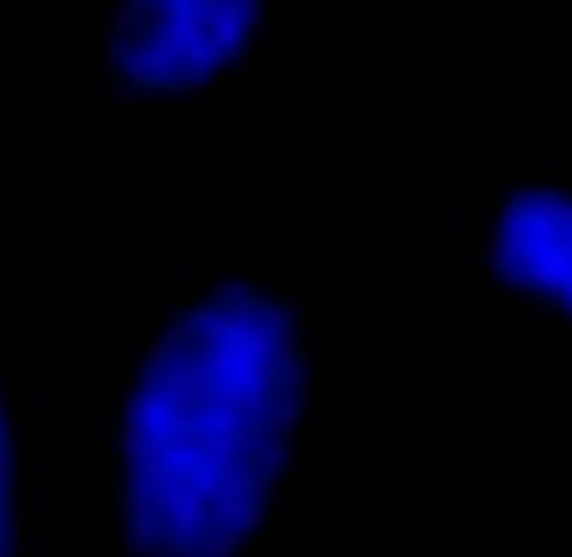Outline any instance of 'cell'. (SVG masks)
Wrapping results in <instances>:
<instances>
[{"label": "cell", "mask_w": 572, "mask_h": 557, "mask_svg": "<svg viewBox=\"0 0 572 557\" xmlns=\"http://www.w3.org/2000/svg\"><path fill=\"white\" fill-rule=\"evenodd\" d=\"M304 411L299 304L254 279L168 284L117 401L127 557H269Z\"/></svg>", "instance_id": "obj_1"}, {"label": "cell", "mask_w": 572, "mask_h": 557, "mask_svg": "<svg viewBox=\"0 0 572 557\" xmlns=\"http://www.w3.org/2000/svg\"><path fill=\"white\" fill-rule=\"evenodd\" d=\"M486 274L497 299L572 335V168L522 163L486 218Z\"/></svg>", "instance_id": "obj_3"}, {"label": "cell", "mask_w": 572, "mask_h": 557, "mask_svg": "<svg viewBox=\"0 0 572 557\" xmlns=\"http://www.w3.org/2000/svg\"><path fill=\"white\" fill-rule=\"evenodd\" d=\"M269 0H107L102 66L127 107H188L249 66Z\"/></svg>", "instance_id": "obj_2"}, {"label": "cell", "mask_w": 572, "mask_h": 557, "mask_svg": "<svg viewBox=\"0 0 572 557\" xmlns=\"http://www.w3.org/2000/svg\"><path fill=\"white\" fill-rule=\"evenodd\" d=\"M0 557H26V482H21V421L0 390Z\"/></svg>", "instance_id": "obj_4"}]
</instances>
